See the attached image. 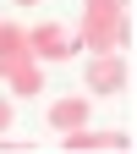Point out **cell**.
I'll return each instance as SVG.
<instances>
[{
  "instance_id": "2",
  "label": "cell",
  "mask_w": 137,
  "mask_h": 154,
  "mask_svg": "<svg viewBox=\"0 0 137 154\" xmlns=\"http://www.w3.org/2000/svg\"><path fill=\"white\" fill-rule=\"evenodd\" d=\"M38 50H44V55H71V38L61 28H44V33H38Z\"/></svg>"
},
{
  "instance_id": "4",
  "label": "cell",
  "mask_w": 137,
  "mask_h": 154,
  "mask_svg": "<svg viewBox=\"0 0 137 154\" xmlns=\"http://www.w3.org/2000/svg\"><path fill=\"white\" fill-rule=\"evenodd\" d=\"M115 83H121V66H110V61H99V66H93V88H115Z\"/></svg>"
},
{
  "instance_id": "6",
  "label": "cell",
  "mask_w": 137,
  "mask_h": 154,
  "mask_svg": "<svg viewBox=\"0 0 137 154\" xmlns=\"http://www.w3.org/2000/svg\"><path fill=\"white\" fill-rule=\"evenodd\" d=\"M16 6H33V0H16Z\"/></svg>"
},
{
  "instance_id": "5",
  "label": "cell",
  "mask_w": 137,
  "mask_h": 154,
  "mask_svg": "<svg viewBox=\"0 0 137 154\" xmlns=\"http://www.w3.org/2000/svg\"><path fill=\"white\" fill-rule=\"evenodd\" d=\"M0 127H11V105L6 99H0Z\"/></svg>"
},
{
  "instance_id": "1",
  "label": "cell",
  "mask_w": 137,
  "mask_h": 154,
  "mask_svg": "<svg viewBox=\"0 0 137 154\" xmlns=\"http://www.w3.org/2000/svg\"><path fill=\"white\" fill-rule=\"evenodd\" d=\"M49 121H55V127H77V121H88V105H82V99H61V105L49 110Z\"/></svg>"
},
{
  "instance_id": "3",
  "label": "cell",
  "mask_w": 137,
  "mask_h": 154,
  "mask_svg": "<svg viewBox=\"0 0 137 154\" xmlns=\"http://www.w3.org/2000/svg\"><path fill=\"white\" fill-rule=\"evenodd\" d=\"M71 149H126V138H121V132H104V138H88V132H77V138H71Z\"/></svg>"
}]
</instances>
